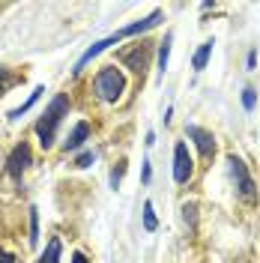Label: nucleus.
Instances as JSON below:
<instances>
[{"mask_svg":"<svg viewBox=\"0 0 260 263\" xmlns=\"http://www.w3.org/2000/svg\"><path fill=\"white\" fill-rule=\"evenodd\" d=\"M69 111V99L63 93H57V96L51 99V105L45 108V114L39 117V123H36V135H39V144L48 149L54 144V135H57V126H60V120L63 114Z\"/></svg>","mask_w":260,"mask_h":263,"instance_id":"nucleus-1","label":"nucleus"},{"mask_svg":"<svg viewBox=\"0 0 260 263\" xmlns=\"http://www.w3.org/2000/svg\"><path fill=\"white\" fill-rule=\"evenodd\" d=\"M123 90H126V78H123L120 69L105 66L96 75V96L102 99V102H117V99L123 96Z\"/></svg>","mask_w":260,"mask_h":263,"instance_id":"nucleus-2","label":"nucleus"},{"mask_svg":"<svg viewBox=\"0 0 260 263\" xmlns=\"http://www.w3.org/2000/svg\"><path fill=\"white\" fill-rule=\"evenodd\" d=\"M230 171H233V180H236V192H239V197H243L245 203H257V185H254V180H251V174H248V167H245L243 159H236V156H230L228 159Z\"/></svg>","mask_w":260,"mask_h":263,"instance_id":"nucleus-3","label":"nucleus"},{"mask_svg":"<svg viewBox=\"0 0 260 263\" xmlns=\"http://www.w3.org/2000/svg\"><path fill=\"white\" fill-rule=\"evenodd\" d=\"M150 54H153V42H146V39H144V42H138L135 48L126 51V54H123L120 60H123V63L129 66L132 72H135V75H141V78H144L146 66H150Z\"/></svg>","mask_w":260,"mask_h":263,"instance_id":"nucleus-4","label":"nucleus"},{"mask_svg":"<svg viewBox=\"0 0 260 263\" xmlns=\"http://www.w3.org/2000/svg\"><path fill=\"white\" fill-rule=\"evenodd\" d=\"M30 144L27 141H21V144H15V149L9 153V159H6V174L9 177H15V180H21V174L30 167Z\"/></svg>","mask_w":260,"mask_h":263,"instance_id":"nucleus-5","label":"nucleus"},{"mask_svg":"<svg viewBox=\"0 0 260 263\" xmlns=\"http://www.w3.org/2000/svg\"><path fill=\"white\" fill-rule=\"evenodd\" d=\"M192 171H195V162H192V153L189 147L179 141L177 147H174V180L182 185V182L192 180Z\"/></svg>","mask_w":260,"mask_h":263,"instance_id":"nucleus-6","label":"nucleus"},{"mask_svg":"<svg viewBox=\"0 0 260 263\" xmlns=\"http://www.w3.org/2000/svg\"><path fill=\"white\" fill-rule=\"evenodd\" d=\"M185 135L195 141V147L200 149L203 159H212L215 156V135L210 129H200V126H185Z\"/></svg>","mask_w":260,"mask_h":263,"instance_id":"nucleus-7","label":"nucleus"},{"mask_svg":"<svg viewBox=\"0 0 260 263\" xmlns=\"http://www.w3.org/2000/svg\"><path fill=\"white\" fill-rule=\"evenodd\" d=\"M90 138V123H78L75 129H72V135L63 141V149L66 153H72V149H78V147H84V141Z\"/></svg>","mask_w":260,"mask_h":263,"instance_id":"nucleus-8","label":"nucleus"},{"mask_svg":"<svg viewBox=\"0 0 260 263\" xmlns=\"http://www.w3.org/2000/svg\"><path fill=\"white\" fill-rule=\"evenodd\" d=\"M60 251H63V246H60V239L54 236L48 242V248L42 251V257H39V263H60Z\"/></svg>","mask_w":260,"mask_h":263,"instance_id":"nucleus-9","label":"nucleus"},{"mask_svg":"<svg viewBox=\"0 0 260 263\" xmlns=\"http://www.w3.org/2000/svg\"><path fill=\"white\" fill-rule=\"evenodd\" d=\"M171 42H174V33H164V39L159 42V69H162V75H164V69H168V57H171Z\"/></svg>","mask_w":260,"mask_h":263,"instance_id":"nucleus-10","label":"nucleus"},{"mask_svg":"<svg viewBox=\"0 0 260 263\" xmlns=\"http://www.w3.org/2000/svg\"><path fill=\"white\" fill-rule=\"evenodd\" d=\"M212 45H215V42H212V39H207V42H203V45H200V48H197L195 60H192V66H195L197 72H200V69H203V66H207V60H210V54H212Z\"/></svg>","mask_w":260,"mask_h":263,"instance_id":"nucleus-11","label":"nucleus"},{"mask_svg":"<svg viewBox=\"0 0 260 263\" xmlns=\"http://www.w3.org/2000/svg\"><path fill=\"white\" fill-rule=\"evenodd\" d=\"M39 93H45V90H42V87H36V90H33V93H30V99H27V102H24L21 108H15V111H9V120H18V117H21V114H27V111H30V108H33V102L39 99Z\"/></svg>","mask_w":260,"mask_h":263,"instance_id":"nucleus-12","label":"nucleus"},{"mask_svg":"<svg viewBox=\"0 0 260 263\" xmlns=\"http://www.w3.org/2000/svg\"><path fill=\"white\" fill-rule=\"evenodd\" d=\"M39 242V210L30 206V246Z\"/></svg>","mask_w":260,"mask_h":263,"instance_id":"nucleus-13","label":"nucleus"},{"mask_svg":"<svg viewBox=\"0 0 260 263\" xmlns=\"http://www.w3.org/2000/svg\"><path fill=\"white\" fill-rule=\"evenodd\" d=\"M144 228L146 230H156V228H159V221H156V213H153V203H150V200L144 203Z\"/></svg>","mask_w":260,"mask_h":263,"instance_id":"nucleus-14","label":"nucleus"},{"mask_svg":"<svg viewBox=\"0 0 260 263\" xmlns=\"http://www.w3.org/2000/svg\"><path fill=\"white\" fill-rule=\"evenodd\" d=\"M182 218H185V224L195 230V221H197V206L195 203H182Z\"/></svg>","mask_w":260,"mask_h":263,"instance_id":"nucleus-15","label":"nucleus"},{"mask_svg":"<svg viewBox=\"0 0 260 263\" xmlns=\"http://www.w3.org/2000/svg\"><path fill=\"white\" fill-rule=\"evenodd\" d=\"M254 105H257V90L245 87V90H243V108H245V111H251Z\"/></svg>","mask_w":260,"mask_h":263,"instance_id":"nucleus-16","label":"nucleus"},{"mask_svg":"<svg viewBox=\"0 0 260 263\" xmlns=\"http://www.w3.org/2000/svg\"><path fill=\"white\" fill-rule=\"evenodd\" d=\"M12 84H15V78L9 75V69H6V66H0V96H3V93L12 87Z\"/></svg>","mask_w":260,"mask_h":263,"instance_id":"nucleus-17","label":"nucleus"},{"mask_svg":"<svg viewBox=\"0 0 260 263\" xmlns=\"http://www.w3.org/2000/svg\"><path fill=\"white\" fill-rule=\"evenodd\" d=\"M93 159H96V153H93V149H84L81 156L75 159V167H90V164H93Z\"/></svg>","mask_w":260,"mask_h":263,"instance_id":"nucleus-18","label":"nucleus"},{"mask_svg":"<svg viewBox=\"0 0 260 263\" xmlns=\"http://www.w3.org/2000/svg\"><path fill=\"white\" fill-rule=\"evenodd\" d=\"M123 174H126V164L120 162L114 171H111V189H120V180H123Z\"/></svg>","mask_w":260,"mask_h":263,"instance_id":"nucleus-19","label":"nucleus"},{"mask_svg":"<svg viewBox=\"0 0 260 263\" xmlns=\"http://www.w3.org/2000/svg\"><path fill=\"white\" fill-rule=\"evenodd\" d=\"M245 66H248V69H254V66H257V51H254V48L248 51V57H245Z\"/></svg>","mask_w":260,"mask_h":263,"instance_id":"nucleus-20","label":"nucleus"},{"mask_svg":"<svg viewBox=\"0 0 260 263\" xmlns=\"http://www.w3.org/2000/svg\"><path fill=\"white\" fill-rule=\"evenodd\" d=\"M0 263H15V254H9V251L0 248Z\"/></svg>","mask_w":260,"mask_h":263,"instance_id":"nucleus-21","label":"nucleus"},{"mask_svg":"<svg viewBox=\"0 0 260 263\" xmlns=\"http://www.w3.org/2000/svg\"><path fill=\"white\" fill-rule=\"evenodd\" d=\"M141 177H144V182H150V177H153V167H150V162H144V171H141Z\"/></svg>","mask_w":260,"mask_h":263,"instance_id":"nucleus-22","label":"nucleus"},{"mask_svg":"<svg viewBox=\"0 0 260 263\" xmlns=\"http://www.w3.org/2000/svg\"><path fill=\"white\" fill-rule=\"evenodd\" d=\"M72 263H87V257H84L81 251H75V254H72Z\"/></svg>","mask_w":260,"mask_h":263,"instance_id":"nucleus-23","label":"nucleus"}]
</instances>
